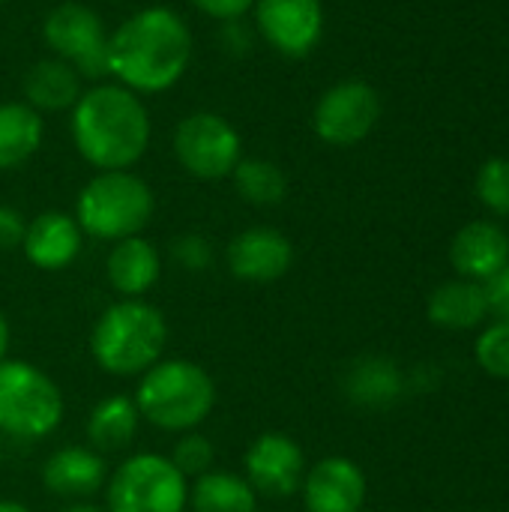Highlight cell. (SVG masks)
Wrapping results in <instances>:
<instances>
[{"label": "cell", "instance_id": "1", "mask_svg": "<svg viewBox=\"0 0 509 512\" xmlns=\"http://www.w3.org/2000/svg\"><path fill=\"white\" fill-rule=\"evenodd\" d=\"M192 30L168 6H147L108 33V75L132 93L174 87L192 60Z\"/></svg>", "mask_w": 509, "mask_h": 512}, {"label": "cell", "instance_id": "2", "mask_svg": "<svg viewBox=\"0 0 509 512\" xmlns=\"http://www.w3.org/2000/svg\"><path fill=\"white\" fill-rule=\"evenodd\" d=\"M72 141L96 171H129L150 147V114L123 84L84 90L72 105Z\"/></svg>", "mask_w": 509, "mask_h": 512}, {"label": "cell", "instance_id": "3", "mask_svg": "<svg viewBox=\"0 0 509 512\" xmlns=\"http://www.w3.org/2000/svg\"><path fill=\"white\" fill-rule=\"evenodd\" d=\"M168 345V321L147 300L111 303L90 333V354L102 372L135 378L156 366Z\"/></svg>", "mask_w": 509, "mask_h": 512}, {"label": "cell", "instance_id": "4", "mask_svg": "<svg viewBox=\"0 0 509 512\" xmlns=\"http://www.w3.org/2000/svg\"><path fill=\"white\" fill-rule=\"evenodd\" d=\"M135 405L162 432H195L216 408V381L192 360H159L141 375Z\"/></svg>", "mask_w": 509, "mask_h": 512}, {"label": "cell", "instance_id": "5", "mask_svg": "<svg viewBox=\"0 0 509 512\" xmlns=\"http://www.w3.org/2000/svg\"><path fill=\"white\" fill-rule=\"evenodd\" d=\"M156 210L153 189L132 171H99L75 201V222L87 237L126 240L138 237Z\"/></svg>", "mask_w": 509, "mask_h": 512}, {"label": "cell", "instance_id": "6", "mask_svg": "<svg viewBox=\"0 0 509 512\" xmlns=\"http://www.w3.org/2000/svg\"><path fill=\"white\" fill-rule=\"evenodd\" d=\"M63 393L39 366L27 360L0 363V435L42 441L63 423Z\"/></svg>", "mask_w": 509, "mask_h": 512}, {"label": "cell", "instance_id": "7", "mask_svg": "<svg viewBox=\"0 0 509 512\" xmlns=\"http://www.w3.org/2000/svg\"><path fill=\"white\" fill-rule=\"evenodd\" d=\"M189 480L162 453L129 456L105 483V512H186Z\"/></svg>", "mask_w": 509, "mask_h": 512}, {"label": "cell", "instance_id": "8", "mask_svg": "<svg viewBox=\"0 0 509 512\" xmlns=\"http://www.w3.org/2000/svg\"><path fill=\"white\" fill-rule=\"evenodd\" d=\"M174 156L192 177L222 180L231 177L243 159V141L225 117L213 111H195L174 129Z\"/></svg>", "mask_w": 509, "mask_h": 512}, {"label": "cell", "instance_id": "9", "mask_svg": "<svg viewBox=\"0 0 509 512\" xmlns=\"http://www.w3.org/2000/svg\"><path fill=\"white\" fill-rule=\"evenodd\" d=\"M42 39L54 57L75 66L81 78H96L108 72V30L102 18L84 3H60L42 21Z\"/></svg>", "mask_w": 509, "mask_h": 512}, {"label": "cell", "instance_id": "10", "mask_svg": "<svg viewBox=\"0 0 509 512\" xmlns=\"http://www.w3.org/2000/svg\"><path fill=\"white\" fill-rule=\"evenodd\" d=\"M381 117V96L366 81H339L327 87L315 105L312 126L324 144L354 147L360 144Z\"/></svg>", "mask_w": 509, "mask_h": 512}, {"label": "cell", "instance_id": "11", "mask_svg": "<svg viewBox=\"0 0 509 512\" xmlns=\"http://www.w3.org/2000/svg\"><path fill=\"white\" fill-rule=\"evenodd\" d=\"M246 483L267 498H291L300 492L306 477V456L300 444L285 432L258 435L243 459Z\"/></svg>", "mask_w": 509, "mask_h": 512}, {"label": "cell", "instance_id": "12", "mask_svg": "<svg viewBox=\"0 0 509 512\" xmlns=\"http://www.w3.org/2000/svg\"><path fill=\"white\" fill-rule=\"evenodd\" d=\"M255 24L282 57H306L324 33L321 0H255Z\"/></svg>", "mask_w": 509, "mask_h": 512}, {"label": "cell", "instance_id": "13", "mask_svg": "<svg viewBox=\"0 0 509 512\" xmlns=\"http://www.w3.org/2000/svg\"><path fill=\"white\" fill-rule=\"evenodd\" d=\"M225 261L234 279L249 282V285H270V282H279L291 270L294 246L282 231L258 225V228L240 231L228 243Z\"/></svg>", "mask_w": 509, "mask_h": 512}, {"label": "cell", "instance_id": "14", "mask_svg": "<svg viewBox=\"0 0 509 512\" xmlns=\"http://www.w3.org/2000/svg\"><path fill=\"white\" fill-rule=\"evenodd\" d=\"M306 512H360L366 504V474L348 456H327L306 468L303 477Z\"/></svg>", "mask_w": 509, "mask_h": 512}, {"label": "cell", "instance_id": "15", "mask_svg": "<svg viewBox=\"0 0 509 512\" xmlns=\"http://www.w3.org/2000/svg\"><path fill=\"white\" fill-rule=\"evenodd\" d=\"M81 243H84V231L78 228L75 216L60 210H45L33 222H27L21 249L33 267L57 273L66 270L81 255Z\"/></svg>", "mask_w": 509, "mask_h": 512}, {"label": "cell", "instance_id": "16", "mask_svg": "<svg viewBox=\"0 0 509 512\" xmlns=\"http://www.w3.org/2000/svg\"><path fill=\"white\" fill-rule=\"evenodd\" d=\"M108 483V468L102 453L93 447H60L42 465V486L69 501L93 498Z\"/></svg>", "mask_w": 509, "mask_h": 512}, {"label": "cell", "instance_id": "17", "mask_svg": "<svg viewBox=\"0 0 509 512\" xmlns=\"http://www.w3.org/2000/svg\"><path fill=\"white\" fill-rule=\"evenodd\" d=\"M509 261V237L495 222H468L450 243V264L459 279L486 282Z\"/></svg>", "mask_w": 509, "mask_h": 512}, {"label": "cell", "instance_id": "18", "mask_svg": "<svg viewBox=\"0 0 509 512\" xmlns=\"http://www.w3.org/2000/svg\"><path fill=\"white\" fill-rule=\"evenodd\" d=\"M105 273H108L111 288L123 300H141L147 291L156 288V282L162 276L159 249L150 240H144L141 234L138 237L117 240L114 249H111V255H108Z\"/></svg>", "mask_w": 509, "mask_h": 512}, {"label": "cell", "instance_id": "19", "mask_svg": "<svg viewBox=\"0 0 509 512\" xmlns=\"http://www.w3.org/2000/svg\"><path fill=\"white\" fill-rule=\"evenodd\" d=\"M24 99L33 111H66L81 99V75L75 66H69L60 57L36 60L24 81H21Z\"/></svg>", "mask_w": 509, "mask_h": 512}, {"label": "cell", "instance_id": "20", "mask_svg": "<svg viewBox=\"0 0 509 512\" xmlns=\"http://www.w3.org/2000/svg\"><path fill=\"white\" fill-rule=\"evenodd\" d=\"M429 321L441 330H474L489 318L486 294L480 282L453 279L432 291L429 297Z\"/></svg>", "mask_w": 509, "mask_h": 512}, {"label": "cell", "instance_id": "21", "mask_svg": "<svg viewBox=\"0 0 509 512\" xmlns=\"http://www.w3.org/2000/svg\"><path fill=\"white\" fill-rule=\"evenodd\" d=\"M141 411L129 396H108L93 405L87 417V441L96 453H117L129 447L138 435Z\"/></svg>", "mask_w": 509, "mask_h": 512}, {"label": "cell", "instance_id": "22", "mask_svg": "<svg viewBox=\"0 0 509 512\" xmlns=\"http://www.w3.org/2000/svg\"><path fill=\"white\" fill-rule=\"evenodd\" d=\"M45 123L27 102H0V171L24 165L42 144Z\"/></svg>", "mask_w": 509, "mask_h": 512}, {"label": "cell", "instance_id": "23", "mask_svg": "<svg viewBox=\"0 0 509 512\" xmlns=\"http://www.w3.org/2000/svg\"><path fill=\"white\" fill-rule=\"evenodd\" d=\"M192 512H258V492L243 474L207 471L189 486Z\"/></svg>", "mask_w": 509, "mask_h": 512}, {"label": "cell", "instance_id": "24", "mask_svg": "<svg viewBox=\"0 0 509 512\" xmlns=\"http://www.w3.org/2000/svg\"><path fill=\"white\" fill-rule=\"evenodd\" d=\"M234 189L243 201L255 207H276L288 195V177L276 162L267 159H240L231 171Z\"/></svg>", "mask_w": 509, "mask_h": 512}, {"label": "cell", "instance_id": "25", "mask_svg": "<svg viewBox=\"0 0 509 512\" xmlns=\"http://www.w3.org/2000/svg\"><path fill=\"white\" fill-rule=\"evenodd\" d=\"M399 393V372L393 363L369 357L348 375V396L360 405H384Z\"/></svg>", "mask_w": 509, "mask_h": 512}, {"label": "cell", "instance_id": "26", "mask_svg": "<svg viewBox=\"0 0 509 512\" xmlns=\"http://www.w3.org/2000/svg\"><path fill=\"white\" fill-rule=\"evenodd\" d=\"M477 198L483 201L486 210L509 216V159L507 156H492L483 162L477 174Z\"/></svg>", "mask_w": 509, "mask_h": 512}, {"label": "cell", "instance_id": "27", "mask_svg": "<svg viewBox=\"0 0 509 512\" xmlns=\"http://www.w3.org/2000/svg\"><path fill=\"white\" fill-rule=\"evenodd\" d=\"M174 462V468L186 477V480H198L207 471H213L216 462V450L210 444V438H204L201 432H183L180 441L174 444V453L168 456Z\"/></svg>", "mask_w": 509, "mask_h": 512}, {"label": "cell", "instance_id": "28", "mask_svg": "<svg viewBox=\"0 0 509 512\" xmlns=\"http://www.w3.org/2000/svg\"><path fill=\"white\" fill-rule=\"evenodd\" d=\"M477 363L486 375L509 381V324L507 321H495L489 324L480 339H477Z\"/></svg>", "mask_w": 509, "mask_h": 512}, {"label": "cell", "instance_id": "29", "mask_svg": "<svg viewBox=\"0 0 509 512\" xmlns=\"http://www.w3.org/2000/svg\"><path fill=\"white\" fill-rule=\"evenodd\" d=\"M171 255L177 258L180 267L201 273L213 264V246L204 234H180L171 246Z\"/></svg>", "mask_w": 509, "mask_h": 512}, {"label": "cell", "instance_id": "30", "mask_svg": "<svg viewBox=\"0 0 509 512\" xmlns=\"http://www.w3.org/2000/svg\"><path fill=\"white\" fill-rule=\"evenodd\" d=\"M483 285V294H486V306H489V318L495 321H507L509 324V261L492 273Z\"/></svg>", "mask_w": 509, "mask_h": 512}, {"label": "cell", "instance_id": "31", "mask_svg": "<svg viewBox=\"0 0 509 512\" xmlns=\"http://www.w3.org/2000/svg\"><path fill=\"white\" fill-rule=\"evenodd\" d=\"M24 234H27V219L21 216V210L0 204V252L21 249Z\"/></svg>", "mask_w": 509, "mask_h": 512}, {"label": "cell", "instance_id": "32", "mask_svg": "<svg viewBox=\"0 0 509 512\" xmlns=\"http://www.w3.org/2000/svg\"><path fill=\"white\" fill-rule=\"evenodd\" d=\"M192 6H198L204 15L216 21H237L255 6V0H192Z\"/></svg>", "mask_w": 509, "mask_h": 512}, {"label": "cell", "instance_id": "33", "mask_svg": "<svg viewBox=\"0 0 509 512\" xmlns=\"http://www.w3.org/2000/svg\"><path fill=\"white\" fill-rule=\"evenodd\" d=\"M9 342H12V330H9L6 315L0 312V363H3V360H6V354H9Z\"/></svg>", "mask_w": 509, "mask_h": 512}, {"label": "cell", "instance_id": "34", "mask_svg": "<svg viewBox=\"0 0 509 512\" xmlns=\"http://www.w3.org/2000/svg\"><path fill=\"white\" fill-rule=\"evenodd\" d=\"M0 512H30L21 501H6V498H0Z\"/></svg>", "mask_w": 509, "mask_h": 512}, {"label": "cell", "instance_id": "35", "mask_svg": "<svg viewBox=\"0 0 509 512\" xmlns=\"http://www.w3.org/2000/svg\"><path fill=\"white\" fill-rule=\"evenodd\" d=\"M63 512H105L102 507H96V504H84V501H75L72 507H66Z\"/></svg>", "mask_w": 509, "mask_h": 512}, {"label": "cell", "instance_id": "36", "mask_svg": "<svg viewBox=\"0 0 509 512\" xmlns=\"http://www.w3.org/2000/svg\"><path fill=\"white\" fill-rule=\"evenodd\" d=\"M0 459H3V435H0Z\"/></svg>", "mask_w": 509, "mask_h": 512}, {"label": "cell", "instance_id": "37", "mask_svg": "<svg viewBox=\"0 0 509 512\" xmlns=\"http://www.w3.org/2000/svg\"><path fill=\"white\" fill-rule=\"evenodd\" d=\"M0 9H3V0H0Z\"/></svg>", "mask_w": 509, "mask_h": 512}]
</instances>
